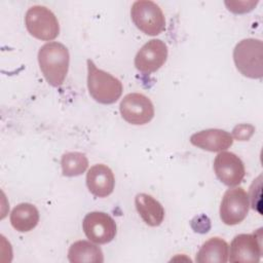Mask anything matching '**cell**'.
Wrapping results in <instances>:
<instances>
[{"label":"cell","mask_w":263,"mask_h":263,"mask_svg":"<svg viewBox=\"0 0 263 263\" xmlns=\"http://www.w3.org/2000/svg\"><path fill=\"white\" fill-rule=\"evenodd\" d=\"M70 54L60 42H47L38 51V63L46 81L54 87L60 86L68 73Z\"/></svg>","instance_id":"cell-1"},{"label":"cell","mask_w":263,"mask_h":263,"mask_svg":"<svg viewBox=\"0 0 263 263\" xmlns=\"http://www.w3.org/2000/svg\"><path fill=\"white\" fill-rule=\"evenodd\" d=\"M87 64V88L91 98L98 103L109 105L115 103L121 96L123 86L120 80L110 73L97 68L88 59Z\"/></svg>","instance_id":"cell-2"},{"label":"cell","mask_w":263,"mask_h":263,"mask_svg":"<svg viewBox=\"0 0 263 263\" xmlns=\"http://www.w3.org/2000/svg\"><path fill=\"white\" fill-rule=\"evenodd\" d=\"M236 69L246 77L261 79L263 76V43L260 39L247 38L233 49Z\"/></svg>","instance_id":"cell-3"},{"label":"cell","mask_w":263,"mask_h":263,"mask_svg":"<svg viewBox=\"0 0 263 263\" xmlns=\"http://www.w3.org/2000/svg\"><path fill=\"white\" fill-rule=\"evenodd\" d=\"M130 16L135 26L149 36H156L165 29V17L161 8L149 0L133 3Z\"/></svg>","instance_id":"cell-4"},{"label":"cell","mask_w":263,"mask_h":263,"mask_svg":"<svg viewBox=\"0 0 263 263\" xmlns=\"http://www.w3.org/2000/svg\"><path fill=\"white\" fill-rule=\"evenodd\" d=\"M25 24L28 32L39 40H53L60 33L57 16L50 9L42 5H34L27 10Z\"/></svg>","instance_id":"cell-5"},{"label":"cell","mask_w":263,"mask_h":263,"mask_svg":"<svg viewBox=\"0 0 263 263\" xmlns=\"http://www.w3.org/2000/svg\"><path fill=\"white\" fill-rule=\"evenodd\" d=\"M249 209V195L241 187L228 189L221 201L220 218L226 225H237L246 219Z\"/></svg>","instance_id":"cell-6"},{"label":"cell","mask_w":263,"mask_h":263,"mask_svg":"<svg viewBox=\"0 0 263 263\" xmlns=\"http://www.w3.org/2000/svg\"><path fill=\"white\" fill-rule=\"evenodd\" d=\"M122 118L135 125H143L154 117V106L151 100L143 93L132 92L124 96L119 105Z\"/></svg>","instance_id":"cell-7"},{"label":"cell","mask_w":263,"mask_h":263,"mask_svg":"<svg viewBox=\"0 0 263 263\" xmlns=\"http://www.w3.org/2000/svg\"><path fill=\"white\" fill-rule=\"evenodd\" d=\"M262 255V229L236 235L228 253L230 262H259Z\"/></svg>","instance_id":"cell-8"},{"label":"cell","mask_w":263,"mask_h":263,"mask_svg":"<svg viewBox=\"0 0 263 263\" xmlns=\"http://www.w3.org/2000/svg\"><path fill=\"white\" fill-rule=\"evenodd\" d=\"M86 237L98 245L108 243L116 235V223L113 218L104 212L88 213L82 222Z\"/></svg>","instance_id":"cell-9"},{"label":"cell","mask_w":263,"mask_h":263,"mask_svg":"<svg viewBox=\"0 0 263 263\" xmlns=\"http://www.w3.org/2000/svg\"><path fill=\"white\" fill-rule=\"evenodd\" d=\"M167 59V46L160 39H152L137 52L135 66L143 74H151L159 70Z\"/></svg>","instance_id":"cell-10"},{"label":"cell","mask_w":263,"mask_h":263,"mask_svg":"<svg viewBox=\"0 0 263 263\" xmlns=\"http://www.w3.org/2000/svg\"><path fill=\"white\" fill-rule=\"evenodd\" d=\"M214 171L217 178L229 187L238 185L246 175L242 160L236 154L228 151H222L216 156Z\"/></svg>","instance_id":"cell-11"},{"label":"cell","mask_w":263,"mask_h":263,"mask_svg":"<svg viewBox=\"0 0 263 263\" xmlns=\"http://www.w3.org/2000/svg\"><path fill=\"white\" fill-rule=\"evenodd\" d=\"M86 186L96 197L109 196L115 186L113 172L109 166L102 163L91 166L86 174Z\"/></svg>","instance_id":"cell-12"},{"label":"cell","mask_w":263,"mask_h":263,"mask_svg":"<svg viewBox=\"0 0 263 263\" xmlns=\"http://www.w3.org/2000/svg\"><path fill=\"white\" fill-rule=\"evenodd\" d=\"M190 143L206 151L222 152L233 144V138L224 129L209 128L193 134L190 137Z\"/></svg>","instance_id":"cell-13"},{"label":"cell","mask_w":263,"mask_h":263,"mask_svg":"<svg viewBox=\"0 0 263 263\" xmlns=\"http://www.w3.org/2000/svg\"><path fill=\"white\" fill-rule=\"evenodd\" d=\"M136 209L143 221L152 227L159 226L164 218V209L161 203L146 193H139L135 198Z\"/></svg>","instance_id":"cell-14"},{"label":"cell","mask_w":263,"mask_h":263,"mask_svg":"<svg viewBox=\"0 0 263 263\" xmlns=\"http://www.w3.org/2000/svg\"><path fill=\"white\" fill-rule=\"evenodd\" d=\"M229 246L221 237L215 236L202 243L196 254L195 261L198 263H225L228 261Z\"/></svg>","instance_id":"cell-15"},{"label":"cell","mask_w":263,"mask_h":263,"mask_svg":"<svg viewBox=\"0 0 263 263\" xmlns=\"http://www.w3.org/2000/svg\"><path fill=\"white\" fill-rule=\"evenodd\" d=\"M39 222L37 208L29 202L17 204L10 214L11 226L20 232H28L34 229Z\"/></svg>","instance_id":"cell-16"},{"label":"cell","mask_w":263,"mask_h":263,"mask_svg":"<svg viewBox=\"0 0 263 263\" xmlns=\"http://www.w3.org/2000/svg\"><path fill=\"white\" fill-rule=\"evenodd\" d=\"M68 259L72 263H102L104 256L102 250L87 240L73 242L68 251Z\"/></svg>","instance_id":"cell-17"},{"label":"cell","mask_w":263,"mask_h":263,"mask_svg":"<svg viewBox=\"0 0 263 263\" xmlns=\"http://www.w3.org/2000/svg\"><path fill=\"white\" fill-rule=\"evenodd\" d=\"M61 165L64 176L76 177L86 171L88 160L85 154L81 152H67L62 156Z\"/></svg>","instance_id":"cell-18"},{"label":"cell","mask_w":263,"mask_h":263,"mask_svg":"<svg viewBox=\"0 0 263 263\" xmlns=\"http://www.w3.org/2000/svg\"><path fill=\"white\" fill-rule=\"evenodd\" d=\"M255 132V127L251 124H239L233 128L232 138L238 141H248Z\"/></svg>","instance_id":"cell-19"},{"label":"cell","mask_w":263,"mask_h":263,"mask_svg":"<svg viewBox=\"0 0 263 263\" xmlns=\"http://www.w3.org/2000/svg\"><path fill=\"white\" fill-rule=\"evenodd\" d=\"M258 3V1H234V2H225V4L228 6V9L234 8V7H240L238 9L237 13H245L249 12L253 9V7Z\"/></svg>","instance_id":"cell-20"}]
</instances>
